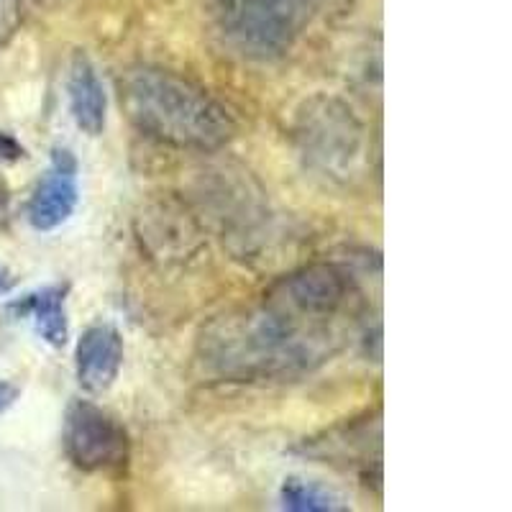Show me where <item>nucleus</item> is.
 Returning a JSON list of instances; mask_svg holds the SVG:
<instances>
[{
	"label": "nucleus",
	"mask_w": 512,
	"mask_h": 512,
	"mask_svg": "<svg viewBox=\"0 0 512 512\" xmlns=\"http://www.w3.org/2000/svg\"><path fill=\"white\" fill-rule=\"evenodd\" d=\"M280 502L285 510L292 512H338L346 510L333 492L326 487H320L315 482H305V479L290 477L285 479L280 489Z\"/></svg>",
	"instance_id": "obj_10"
},
{
	"label": "nucleus",
	"mask_w": 512,
	"mask_h": 512,
	"mask_svg": "<svg viewBox=\"0 0 512 512\" xmlns=\"http://www.w3.org/2000/svg\"><path fill=\"white\" fill-rule=\"evenodd\" d=\"M67 98L70 113L82 134L100 136L108 123V95L95 64L85 52H75L67 72Z\"/></svg>",
	"instance_id": "obj_8"
},
{
	"label": "nucleus",
	"mask_w": 512,
	"mask_h": 512,
	"mask_svg": "<svg viewBox=\"0 0 512 512\" xmlns=\"http://www.w3.org/2000/svg\"><path fill=\"white\" fill-rule=\"evenodd\" d=\"M18 395H21V390H18L16 384L6 382V379H0V415L6 413V410H11L13 405H16Z\"/></svg>",
	"instance_id": "obj_13"
},
{
	"label": "nucleus",
	"mask_w": 512,
	"mask_h": 512,
	"mask_svg": "<svg viewBox=\"0 0 512 512\" xmlns=\"http://www.w3.org/2000/svg\"><path fill=\"white\" fill-rule=\"evenodd\" d=\"M0 208H3V190H0Z\"/></svg>",
	"instance_id": "obj_16"
},
{
	"label": "nucleus",
	"mask_w": 512,
	"mask_h": 512,
	"mask_svg": "<svg viewBox=\"0 0 512 512\" xmlns=\"http://www.w3.org/2000/svg\"><path fill=\"white\" fill-rule=\"evenodd\" d=\"M77 175H80V164L75 154L64 146H54L47 175L41 177L26 205V218L34 231H57L75 216L77 203H80Z\"/></svg>",
	"instance_id": "obj_6"
},
{
	"label": "nucleus",
	"mask_w": 512,
	"mask_h": 512,
	"mask_svg": "<svg viewBox=\"0 0 512 512\" xmlns=\"http://www.w3.org/2000/svg\"><path fill=\"white\" fill-rule=\"evenodd\" d=\"M21 21H24L21 0H0V47L18 34Z\"/></svg>",
	"instance_id": "obj_11"
},
{
	"label": "nucleus",
	"mask_w": 512,
	"mask_h": 512,
	"mask_svg": "<svg viewBox=\"0 0 512 512\" xmlns=\"http://www.w3.org/2000/svg\"><path fill=\"white\" fill-rule=\"evenodd\" d=\"M356 0H305V6L320 8V11H346Z\"/></svg>",
	"instance_id": "obj_14"
},
{
	"label": "nucleus",
	"mask_w": 512,
	"mask_h": 512,
	"mask_svg": "<svg viewBox=\"0 0 512 512\" xmlns=\"http://www.w3.org/2000/svg\"><path fill=\"white\" fill-rule=\"evenodd\" d=\"M13 287H16V277H13L11 269H6L3 264H0V297L8 295Z\"/></svg>",
	"instance_id": "obj_15"
},
{
	"label": "nucleus",
	"mask_w": 512,
	"mask_h": 512,
	"mask_svg": "<svg viewBox=\"0 0 512 512\" xmlns=\"http://www.w3.org/2000/svg\"><path fill=\"white\" fill-rule=\"evenodd\" d=\"M295 144L305 167L336 185L361 180L369 167V131L349 103L315 95L295 116Z\"/></svg>",
	"instance_id": "obj_3"
},
{
	"label": "nucleus",
	"mask_w": 512,
	"mask_h": 512,
	"mask_svg": "<svg viewBox=\"0 0 512 512\" xmlns=\"http://www.w3.org/2000/svg\"><path fill=\"white\" fill-rule=\"evenodd\" d=\"M123 367V336L111 323L85 328L75 349V372L82 390L103 395L113 387Z\"/></svg>",
	"instance_id": "obj_7"
},
{
	"label": "nucleus",
	"mask_w": 512,
	"mask_h": 512,
	"mask_svg": "<svg viewBox=\"0 0 512 512\" xmlns=\"http://www.w3.org/2000/svg\"><path fill=\"white\" fill-rule=\"evenodd\" d=\"M118 98L141 134L177 149L216 152L239 131V123L221 100L187 77L159 67L123 72Z\"/></svg>",
	"instance_id": "obj_2"
},
{
	"label": "nucleus",
	"mask_w": 512,
	"mask_h": 512,
	"mask_svg": "<svg viewBox=\"0 0 512 512\" xmlns=\"http://www.w3.org/2000/svg\"><path fill=\"white\" fill-rule=\"evenodd\" d=\"M305 0H210L218 34L239 57L269 62L295 44Z\"/></svg>",
	"instance_id": "obj_4"
},
{
	"label": "nucleus",
	"mask_w": 512,
	"mask_h": 512,
	"mask_svg": "<svg viewBox=\"0 0 512 512\" xmlns=\"http://www.w3.org/2000/svg\"><path fill=\"white\" fill-rule=\"evenodd\" d=\"M24 157V146L18 144L11 134L0 131V159H8V162H16V159Z\"/></svg>",
	"instance_id": "obj_12"
},
{
	"label": "nucleus",
	"mask_w": 512,
	"mask_h": 512,
	"mask_svg": "<svg viewBox=\"0 0 512 512\" xmlns=\"http://www.w3.org/2000/svg\"><path fill=\"white\" fill-rule=\"evenodd\" d=\"M67 292H70V285H47L13 300L6 310L13 318L34 320L36 333L49 346L62 349L67 344V338H70V323H67V310H64Z\"/></svg>",
	"instance_id": "obj_9"
},
{
	"label": "nucleus",
	"mask_w": 512,
	"mask_h": 512,
	"mask_svg": "<svg viewBox=\"0 0 512 512\" xmlns=\"http://www.w3.org/2000/svg\"><path fill=\"white\" fill-rule=\"evenodd\" d=\"M64 454L77 469L90 474L123 472L131 456L128 431L95 402L75 400L64 413Z\"/></svg>",
	"instance_id": "obj_5"
},
{
	"label": "nucleus",
	"mask_w": 512,
	"mask_h": 512,
	"mask_svg": "<svg viewBox=\"0 0 512 512\" xmlns=\"http://www.w3.org/2000/svg\"><path fill=\"white\" fill-rule=\"evenodd\" d=\"M361 310L364 295L349 269L308 264L256 303L210 320L198 338L200 364L231 382L303 377L344 349Z\"/></svg>",
	"instance_id": "obj_1"
}]
</instances>
